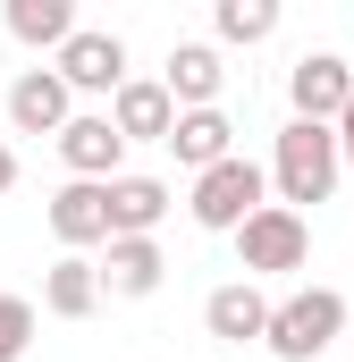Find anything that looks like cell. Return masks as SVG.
Returning a JSON list of instances; mask_svg holds the SVG:
<instances>
[{"instance_id": "cell-1", "label": "cell", "mask_w": 354, "mask_h": 362, "mask_svg": "<svg viewBox=\"0 0 354 362\" xmlns=\"http://www.w3.org/2000/svg\"><path fill=\"white\" fill-rule=\"evenodd\" d=\"M346 177V152H338V127H312V118H287L278 127V144H270V194L287 202V211H304V202H329Z\"/></svg>"}, {"instance_id": "cell-2", "label": "cell", "mask_w": 354, "mask_h": 362, "mask_svg": "<svg viewBox=\"0 0 354 362\" xmlns=\"http://www.w3.org/2000/svg\"><path fill=\"white\" fill-rule=\"evenodd\" d=\"M253 211H270V169L262 160H219V169H202V177L185 185V219L194 228H211V236H236Z\"/></svg>"}, {"instance_id": "cell-3", "label": "cell", "mask_w": 354, "mask_h": 362, "mask_svg": "<svg viewBox=\"0 0 354 362\" xmlns=\"http://www.w3.org/2000/svg\"><path fill=\"white\" fill-rule=\"evenodd\" d=\"M338 337H346V295H338V286H295V295H278L262 346L278 362H321Z\"/></svg>"}, {"instance_id": "cell-4", "label": "cell", "mask_w": 354, "mask_h": 362, "mask_svg": "<svg viewBox=\"0 0 354 362\" xmlns=\"http://www.w3.org/2000/svg\"><path fill=\"white\" fill-rule=\"evenodd\" d=\"M312 262V228H304V211H287V202H270L253 211L245 228H236V270L245 278H287Z\"/></svg>"}, {"instance_id": "cell-5", "label": "cell", "mask_w": 354, "mask_h": 362, "mask_svg": "<svg viewBox=\"0 0 354 362\" xmlns=\"http://www.w3.org/2000/svg\"><path fill=\"white\" fill-rule=\"evenodd\" d=\"M287 101H295V118H312V127H338L354 101V68L338 51H304L295 68H287Z\"/></svg>"}, {"instance_id": "cell-6", "label": "cell", "mask_w": 354, "mask_h": 362, "mask_svg": "<svg viewBox=\"0 0 354 362\" xmlns=\"http://www.w3.org/2000/svg\"><path fill=\"white\" fill-rule=\"evenodd\" d=\"M68 118H76V93L59 68H25L17 85H8V135H68Z\"/></svg>"}, {"instance_id": "cell-7", "label": "cell", "mask_w": 354, "mask_h": 362, "mask_svg": "<svg viewBox=\"0 0 354 362\" xmlns=\"http://www.w3.org/2000/svg\"><path fill=\"white\" fill-rule=\"evenodd\" d=\"M59 160H68V177L110 185V177H127V169H118V160H127V135L110 127V110H76L68 135H59Z\"/></svg>"}, {"instance_id": "cell-8", "label": "cell", "mask_w": 354, "mask_h": 362, "mask_svg": "<svg viewBox=\"0 0 354 362\" xmlns=\"http://www.w3.org/2000/svg\"><path fill=\"white\" fill-rule=\"evenodd\" d=\"M42 219H51V236H59L68 253H93V245H110V185L68 177L51 202H42Z\"/></svg>"}, {"instance_id": "cell-9", "label": "cell", "mask_w": 354, "mask_h": 362, "mask_svg": "<svg viewBox=\"0 0 354 362\" xmlns=\"http://www.w3.org/2000/svg\"><path fill=\"white\" fill-rule=\"evenodd\" d=\"M270 312H278V303H270L253 278H228V286L202 295V329L228 337V346H262V337H270Z\"/></svg>"}, {"instance_id": "cell-10", "label": "cell", "mask_w": 354, "mask_h": 362, "mask_svg": "<svg viewBox=\"0 0 354 362\" xmlns=\"http://www.w3.org/2000/svg\"><path fill=\"white\" fill-rule=\"evenodd\" d=\"M51 68L68 76V93H110V101H118V85H127V42H118V34H101V25H85Z\"/></svg>"}, {"instance_id": "cell-11", "label": "cell", "mask_w": 354, "mask_h": 362, "mask_svg": "<svg viewBox=\"0 0 354 362\" xmlns=\"http://www.w3.org/2000/svg\"><path fill=\"white\" fill-rule=\"evenodd\" d=\"M110 127L127 135V144H169L177 135V101L161 76H127L118 85V101H110Z\"/></svg>"}, {"instance_id": "cell-12", "label": "cell", "mask_w": 354, "mask_h": 362, "mask_svg": "<svg viewBox=\"0 0 354 362\" xmlns=\"http://www.w3.org/2000/svg\"><path fill=\"white\" fill-rule=\"evenodd\" d=\"M161 278H169L161 236H110L101 245V286L110 295H161Z\"/></svg>"}, {"instance_id": "cell-13", "label": "cell", "mask_w": 354, "mask_h": 362, "mask_svg": "<svg viewBox=\"0 0 354 362\" xmlns=\"http://www.w3.org/2000/svg\"><path fill=\"white\" fill-rule=\"evenodd\" d=\"M161 85H169L177 110H219V85H228V68H219V42H177L169 68H161Z\"/></svg>"}, {"instance_id": "cell-14", "label": "cell", "mask_w": 354, "mask_h": 362, "mask_svg": "<svg viewBox=\"0 0 354 362\" xmlns=\"http://www.w3.org/2000/svg\"><path fill=\"white\" fill-rule=\"evenodd\" d=\"M101 295H110V286H101V262H85V253H59V262L42 270V312H51V320H93Z\"/></svg>"}, {"instance_id": "cell-15", "label": "cell", "mask_w": 354, "mask_h": 362, "mask_svg": "<svg viewBox=\"0 0 354 362\" xmlns=\"http://www.w3.org/2000/svg\"><path fill=\"white\" fill-rule=\"evenodd\" d=\"M177 169H219V160H236V127H228V110H177V135H169Z\"/></svg>"}, {"instance_id": "cell-16", "label": "cell", "mask_w": 354, "mask_h": 362, "mask_svg": "<svg viewBox=\"0 0 354 362\" xmlns=\"http://www.w3.org/2000/svg\"><path fill=\"white\" fill-rule=\"evenodd\" d=\"M169 177H135V169H127V177H110V236H152V228H161V219H169Z\"/></svg>"}, {"instance_id": "cell-17", "label": "cell", "mask_w": 354, "mask_h": 362, "mask_svg": "<svg viewBox=\"0 0 354 362\" xmlns=\"http://www.w3.org/2000/svg\"><path fill=\"white\" fill-rule=\"evenodd\" d=\"M8 34H17L25 51H51V59H59L85 25H76V8H68V0H8Z\"/></svg>"}, {"instance_id": "cell-18", "label": "cell", "mask_w": 354, "mask_h": 362, "mask_svg": "<svg viewBox=\"0 0 354 362\" xmlns=\"http://www.w3.org/2000/svg\"><path fill=\"white\" fill-rule=\"evenodd\" d=\"M211 25H219V42H270L278 34V0H219Z\"/></svg>"}, {"instance_id": "cell-19", "label": "cell", "mask_w": 354, "mask_h": 362, "mask_svg": "<svg viewBox=\"0 0 354 362\" xmlns=\"http://www.w3.org/2000/svg\"><path fill=\"white\" fill-rule=\"evenodd\" d=\"M34 329H42V312H34L25 295H0V362H25Z\"/></svg>"}, {"instance_id": "cell-20", "label": "cell", "mask_w": 354, "mask_h": 362, "mask_svg": "<svg viewBox=\"0 0 354 362\" xmlns=\"http://www.w3.org/2000/svg\"><path fill=\"white\" fill-rule=\"evenodd\" d=\"M17 185V152H8V127H0V194Z\"/></svg>"}, {"instance_id": "cell-21", "label": "cell", "mask_w": 354, "mask_h": 362, "mask_svg": "<svg viewBox=\"0 0 354 362\" xmlns=\"http://www.w3.org/2000/svg\"><path fill=\"white\" fill-rule=\"evenodd\" d=\"M338 152H346V169H354V101H346V118H338Z\"/></svg>"}]
</instances>
